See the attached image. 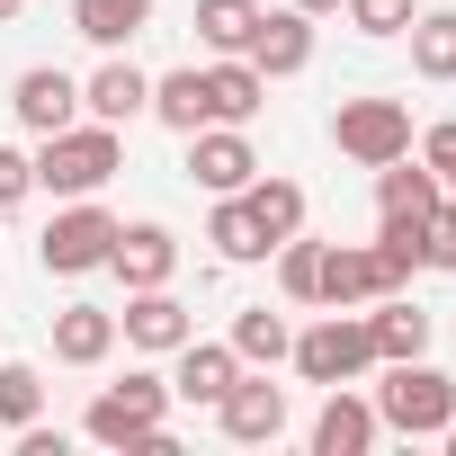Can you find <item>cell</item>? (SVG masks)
<instances>
[{
  "mask_svg": "<svg viewBox=\"0 0 456 456\" xmlns=\"http://www.w3.org/2000/svg\"><path fill=\"white\" fill-rule=\"evenodd\" d=\"M37 188L45 197H99L126 161V126H99V117H72L63 134H37Z\"/></svg>",
  "mask_w": 456,
  "mask_h": 456,
  "instance_id": "cell-1",
  "label": "cell"
},
{
  "mask_svg": "<svg viewBox=\"0 0 456 456\" xmlns=\"http://www.w3.org/2000/svg\"><path fill=\"white\" fill-rule=\"evenodd\" d=\"M367 403H376V420H385L394 438H438V429L456 420V376L429 367V358H385V385H376Z\"/></svg>",
  "mask_w": 456,
  "mask_h": 456,
  "instance_id": "cell-2",
  "label": "cell"
},
{
  "mask_svg": "<svg viewBox=\"0 0 456 456\" xmlns=\"http://www.w3.org/2000/svg\"><path fill=\"white\" fill-rule=\"evenodd\" d=\"M152 429H170V376H152V367H134L126 385H99L81 411V438H99V447H143Z\"/></svg>",
  "mask_w": 456,
  "mask_h": 456,
  "instance_id": "cell-3",
  "label": "cell"
},
{
  "mask_svg": "<svg viewBox=\"0 0 456 456\" xmlns=\"http://www.w3.org/2000/svg\"><path fill=\"white\" fill-rule=\"evenodd\" d=\"M287 367H296L305 385H358V376L376 367V340H367V314H322L314 331H296Z\"/></svg>",
  "mask_w": 456,
  "mask_h": 456,
  "instance_id": "cell-4",
  "label": "cell"
},
{
  "mask_svg": "<svg viewBox=\"0 0 456 456\" xmlns=\"http://www.w3.org/2000/svg\"><path fill=\"white\" fill-rule=\"evenodd\" d=\"M108 242H117V215H108L99 197H63L54 224L37 233V260H45L54 278H90V269H108Z\"/></svg>",
  "mask_w": 456,
  "mask_h": 456,
  "instance_id": "cell-5",
  "label": "cell"
},
{
  "mask_svg": "<svg viewBox=\"0 0 456 456\" xmlns=\"http://www.w3.org/2000/svg\"><path fill=\"white\" fill-rule=\"evenodd\" d=\"M331 143L358 161V170H385L411 152V108L403 99H340L331 108Z\"/></svg>",
  "mask_w": 456,
  "mask_h": 456,
  "instance_id": "cell-6",
  "label": "cell"
},
{
  "mask_svg": "<svg viewBox=\"0 0 456 456\" xmlns=\"http://www.w3.org/2000/svg\"><path fill=\"white\" fill-rule=\"evenodd\" d=\"M215 420H224V438L233 447H278L287 429H296V403H287V385H269V376H233V394L215 403Z\"/></svg>",
  "mask_w": 456,
  "mask_h": 456,
  "instance_id": "cell-7",
  "label": "cell"
},
{
  "mask_svg": "<svg viewBox=\"0 0 456 456\" xmlns=\"http://www.w3.org/2000/svg\"><path fill=\"white\" fill-rule=\"evenodd\" d=\"M376 296H394V278H385L376 242H322L314 305H322V314H358V305H376Z\"/></svg>",
  "mask_w": 456,
  "mask_h": 456,
  "instance_id": "cell-8",
  "label": "cell"
},
{
  "mask_svg": "<svg viewBox=\"0 0 456 456\" xmlns=\"http://www.w3.org/2000/svg\"><path fill=\"white\" fill-rule=\"evenodd\" d=\"M188 179H197L206 197H233V188H251V179H260V152H251V134H242V126H197V134H188Z\"/></svg>",
  "mask_w": 456,
  "mask_h": 456,
  "instance_id": "cell-9",
  "label": "cell"
},
{
  "mask_svg": "<svg viewBox=\"0 0 456 456\" xmlns=\"http://www.w3.org/2000/svg\"><path fill=\"white\" fill-rule=\"evenodd\" d=\"M108 278H117L126 296H134V287H170V278H179V233H170V224H117Z\"/></svg>",
  "mask_w": 456,
  "mask_h": 456,
  "instance_id": "cell-10",
  "label": "cell"
},
{
  "mask_svg": "<svg viewBox=\"0 0 456 456\" xmlns=\"http://www.w3.org/2000/svg\"><path fill=\"white\" fill-rule=\"evenodd\" d=\"M188 331H197V314H188L170 287H134V296H126V314H117V340H126V349H143V358H170Z\"/></svg>",
  "mask_w": 456,
  "mask_h": 456,
  "instance_id": "cell-11",
  "label": "cell"
},
{
  "mask_svg": "<svg viewBox=\"0 0 456 456\" xmlns=\"http://www.w3.org/2000/svg\"><path fill=\"white\" fill-rule=\"evenodd\" d=\"M305 438H314V456H367L385 438V420H376V403L358 385H322V411H314Z\"/></svg>",
  "mask_w": 456,
  "mask_h": 456,
  "instance_id": "cell-12",
  "label": "cell"
},
{
  "mask_svg": "<svg viewBox=\"0 0 456 456\" xmlns=\"http://www.w3.org/2000/svg\"><path fill=\"white\" fill-rule=\"evenodd\" d=\"M179 367H170V403H197V411H215L224 394H233V376H242V358H233V340H179L170 349Z\"/></svg>",
  "mask_w": 456,
  "mask_h": 456,
  "instance_id": "cell-13",
  "label": "cell"
},
{
  "mask_svg": "<svg viewBox=\"0 0 456 456\" xmlns=\"http://www.w3.org/2000/svg\"><path fill=\"white\" fill-rule=\"evenodd\" d=\"M242 63H251L260 81H296V72L314 63V19H305V10H260V28H251Z\"/></svg>",
  "mask_w": 456,
  "mask_h": 456,
  "instance_id": "cell-14",
  "label": "cell"
},
{
  "mask_svg": "<svg viewBox=\"0 0 456 456\" xmlns=\"http://www.w3.org/2000/svg\"><path fill=\"white\" fill-rule=\"evenodd\" d=\"M10 117H19L28 134H63V126L81 117V81H72L63 63H37V72L10 81Z\"/></svg>",
  "mask_w": 456,
  "mask_h": 456,
  "instance_id": "cell-15",
  "label": "cell"
},
{
  "mask_svg": "<svg viewBox=\"0 0 456 456\" xmlns=\"http://www.w3.org/2000/svg\"><path fill=\"white\" fill-rule=\"evenodd\" d=\"M81 117H99V126H134V117H152V72H134L126 54H108V63L81 81Z\"/></svg>",
  "mask_w": 456,
  "mask_h": 456,
  "instance_id": "cell-16",
  "label": "cell"
},
{
  "mask_svg": "<svg viewBox=\"0 0 456 456\" xmlns=\"http://www.w3.org/2000/svg\"><path fill=\"white\" fill-rule=\"evenodd\" d=\"M269 108V81L242 63V54H224V63H206V126H251Z\"/></svg>",
  "mask_w": 456,
  "mask_h": 456,
  "instance_id": "cell-17",
  "label": "cell"
},
{
  "mask_svg": "<svg viewBox=\"0 0 456 456\" xmlns=\"http://www.w3.org/2000/svg\"><path fill=\"white\" fill-rule=\"evenodd\" d=\"M429 331H438V322H429V314H420V305H411L403 287H394V296H376V314H367L376 367H385V358H429Z\"/></svg>",
  "mask_w": 456,
  "mask_h": 456,
  "instance_id": "cell-18",
  "label": "cell"
},
{
  "mask_svg": "<svg viewBox=\"0 0 456 456\" xmlns=\"http://www.w3.org/2000/svg\"><path fill=\"white\" fill-rule=\"evenodd\" d=\"M206 242H215V260H224V269H251V260H269V251H278V242L260 233V215L242 206V188H233V197H215V215H206Z\"/></svg>",
  "mask_w": 456,
  "mask_h": 456,
  "instance_id": "cell-19",
  "label": "cell"
},
{
  "mask_svg": "<svg viewBox=\"0 0 456 456\" xmlns=\"http://www.w3.org/2000/svg\"><path fill=\"white\" fill-rule=\"evenodd\" d=\"M108 349H117V314L108 305H63L54 314V358L63 367H108Z\"/></svg>",
  "mask_w": 456,
  "mask_h": 456,
  "instance_id": "cell-20",
  "label": "cell"
},
{
  "mask_svg": "<svg viewBox=\"0 0 456 456\" xmlns=\"http://www.w3.org/2000/svg\"><path fill=\"white\" fill-rule=\"evenodd\" d=\"M72 28H81L99 54H126V45L152 28V0H72Z\"/></svg>",
  "mask_w": 456,
  "mask_h": 456,
  "instance_id": "cell-21",
  "label": "cell"
},
{
  "mask_svg": "<svg viewBox=\"0 0 456 456\" xmlns=\"http://www.w3.org/2000/svg\"><path fill=\"white\" fill-rule=\"evenodd\" d=\"M438 197H447V188H438V170H429V161H411V152L376 170V215H429Z\"/></svg>",
  "mask_w": 456,
  "mask_h": 456,
  "instance_id": "cell-22",
  "label": "cell"
},
{
  "mask_svg": "<svg viewBox=\"0 0 456 456\" xmlns=\"http://www.w3.org/2000/svg\"><path fill=\"white\" fill-rule=\"evenodd\" d=\"M287 349H296L287 314H269V305H242V314H233V358H242V367H287Z\"/></svg>",
  "mask_w": 456,
  "mask_h": 456,
  "instance_id": "cell-23",
  "label": "cell"
},
{
  "mask_svg": "<svg viewBox=\"0 0 456 456\" xmlns=\"http://www.w3.org/2000/svg\"><path fill=\"white\" fill-rule=\"evenodd\" d=\"M242 206L260 215V233H269V242L305 233V188H296V179H278V170H260V179L242 188Z\"/></svg>",
  "mask_w": 456,
  "mask_h": 456,
  "instance_id": "cell-24",
  "label": "cell"
},
{
  "mask_svg": "<svg viewBox=\"0 0 456 456\" xmlns=\"http://www.w3.org/2000/svg\"><path fill=\"white\" fill-rule=\"evenodd\" d=\"M152 117H161L170 134H197V126H206V72H197V63L161 72V81H152Z\"/></svg>",
  "mask_w": 456,
  "mask_h": 456,
  "instance_id": "cell-25",
  "label": "cell"
},
{
  "mask_svg": "<svg viewBox=\"0 0 456 456\" xmlns=\"http://www.w3.org/2000/svg\"><path fill=\"white\" fill-rule=\"evenodd\" d=\"M403 37H411V72L420 81H456V10H420Z\"/></svg>",
  "mask_w": 456,
  "mask_h": 456,
  "instance_id": "cell-26",
  "label": "cell"
},
{
  "mask_svg": "<svg viewBox=\"0 0 456 456\" xmlns=\"http://www.w3.org/2000/svg\"><path fill=\"white\" fill-rule=\"evenodd\" d=\"M260 28V0H197V45L206 54H242Z\"/></svg>",
  "mask_w": 456,
  "mask_h": 456,
  "instance_id": "cell-27",
  "label": "cell"
},
{
  "mask_svg": "<svg viewBox=\"0 0 456 456\" xmlns=\"http://www.w3.org/2000/svg\"><path fill=\"white\" fill-rule=\"evenodd\" d=\"M28 420H45V376L28 358H0V429H28Z\"/></svg>",
  "mask_w": 456,
  "mask_h": 456,
  "instance_id": "cell-28",
  "label": "cell"
},
{
  "mask_svg": "<svg viewBox=\"0 0 456 456\" xmlns=\"http://www.w3.org/2000/svg\"><path fill=\"white\" fill-rule=\"evenodd\" d=\"M376 260H385L394 287L420 278V215H376Z\"/></svg>",
  "mask_w": 456,
  "mask_h": 456,
  "instance_id": "cell-29",
  "label": "cell"
},
{
  "mask_svg": "<svg viewBox=\"0 0 456 456\" xmlns=\"http://www.w3.org/2000/svg\"><path fill=\"white\" fill-rule=\"evenodd\" d=\"M269 260H278V296H287V305H314V278H322V242H314V233H287Z\"/></svg>",
  "mask_w": 456,
  "mask_h": 456,
  "instance_id": "cell-30",
  "label": "cell"
},
{
  "mask_svg": "<svg viewBox=\"0 0 456 456\" xmlns=\"http://www.w3.org/2000/svg\"><path fill=\"white\" fill-rule=\"evenodd\" d=\"M340 10H349V28H358V37H376V45H385V37H403V28L420 19V0H340Z\"/></svg>",
  "mask_w": 456,
  "mask_h": 456,
  "instance_id": "cell-31",
  "label": "cell"
},
{
  "mask_svg": "<svg viewBox=\"0 0 456 456\" xmlns=\"http://www.w3.org/2000/svg\"><path fill=\"white\" fill-rule=\"evenodd\" d=\"M420 269H447L456 278V197H438L420 215Z\"/></svg>",
  "mask_w": 456,
  "mask_h": 456,
  "instance_id": "cell-32",
  "label": "cell"
},
{
  "mask_svg": "<svg viewBox=\"0 0 456 456\" xmlns=\"http://www.w3.org/2000/svg\"><path fill=\"white\" fill-rule=\"evenodd\" d=\"M28 197H37V161H28L19 143H0V215L28 206Z\"/></svg>",
  "mask_w": 456,
  "mask_h": 456,
  "instance_id": "cell-33",
  "label": "cell"
},
{
  "mask_svg": "<svg viewBox=\"0 0 456 456\" xmlns=\"http://www.w3.org/2000/svg\"><path fill=\"white\" fill-rule=\"evenodd\" d=\"M420 161H429V170H438V188H456V117H447V126H429V134H420Z\"/></svg>",
  "mask_w": 456,
  "mask_h": 456,
  "instance_id": "cell-34",
  "label": "cell"
},
{
  "mask_svg": "<svg viewBox=\"0 0 456 456\" xmlns=\"http://www.w3.org/2000/svg\"><path fill=\"white\" fill-rule=\"evenodd\" d=\"M287 10H305V19H331V10H340V0H287Z\"/></svg>",
  "mask_w": 456,
  "mask_h": 456,
  "instance_id": "cell-35",
  "label": "cell"
},
{
  "mask_svg": "<svg viewBox=\"0 0 456 456\" xmlns=\"http://www.w3.org/2000/svg\"><path fill=\"white\" fill-rule=\"evenodd\" d=\"M19 10H28V0H0V28H10V19H19Z\"/></svg>",
  "mask_w": 456,
  "mask_h": 456,
  "instance_id": "cell-36",
  "label": "cell"
},
{
  "mask_svg": "<svg viewBox=\"0 0 456 456\" xmlns=\"http://www.w3.org/2000/svg\"><path fill=\"white\" fill-rule=\"evenodd\" d=\"M438 438H447V456H456V420H447V429H438Z\"/></svg>",
  "mask_w": 456,
  "mask_h": 456,
  "instance_id": "cell-37",
  "label": "cell"
},
{
  "mask_svg": "<svg viewBox=\"0 0 456 456\" xmlns=\"http://www.w3.org/2000/svg\"><path fill=\"white\" fill-rule=\"evenodd\" d=\"M447 197H456V188H447Z\"/></svg>",
  "mask_w": 456,
  "mask_h": 456,
  "instance_id": "cell-38",
  "label": "cell"
}]
</instances>
